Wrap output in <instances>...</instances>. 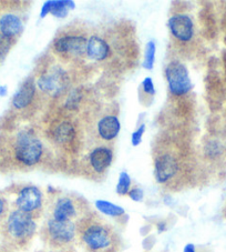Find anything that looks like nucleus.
Instances as JSON below:
<instances>
[{
    "label": "nucleus",
    "instance_id": "11",
    "mask_svg": "<svg viewBox=\"0 0 226 252\" xmlns=\"http://www.w3.org/2000/svg\"><path fill=\"white\" fill-rule=\"evenodd\" d=\"M86 39L80 36H66L55 42V48L58 53L82 55L86 51Z\"/></svg>",
    "mask_w": 226,
    "mask_h": 252
},
{
    "label": "nucleus",
    "instance_id": "14",
    "mask_svg": "<svg viewBox=\"0 0 226 252\" xmlns=\"http://www.w3.org/2000/svg\"><path fill=\"white\" fill-rule=\"evenodd\" d=\"M98 131L104 140H112L120 131V121L114 116H107L99 121Z\"/></svg>",
    "mask_w": 226,
    "mask_h": 252
},
{
    "label": "nucleus",
    "instance_id": "7",
    "mask_svg": "<svg viewBox=\"0 0 226 252\" xmlns=\"http://www.w3.org/2000/svg\"><path fill=\"white\" fill-rule=\"evenodd\" d=\"M69 78L61 68L55 67L38 79V87L43 93L50 95H58L67 88Z\"/></svg>",
    "mask_w": 226,
    "mask_h": 252
},
{
    "label": "nucleus",
    "instance_id": "28",
    "mask_svg": "<svg viewBox=\"0 0 226 252\" xmlns=\"http://www.w3.org/2000/svg\"><path fill=\"white\" fill-rule=\"evenodd\" d=\"M183 252H197V250H195L194 245H192V243H189V245H186L184 247Z\"/></svg>",
    "mask_w": 226,
    "mask_h": 252
},
{
    "label": "nucleus",
    "instance_id": "16",
    "mask_svg": "<svg viewBox=\"0 0 226 252\" xmlns=\"http://www.w3.org/2000/svg\"><path fill=\"white\" fill-rule=\"evenodd\" d=\"M23 30V23L18 16L6 14L0 18V32L8 38H12Z\"/></svg>",
    "mask_w": 226,
    "mask_h": 252
},
{
    "label": "nucleus",
    "instance_id": "4",
    "mask_svg": "<svg viewBox=\"0 0 226 252\" xmlns=\"http://www.w3.org/2000/svg\"><path fill=\"white\" fill-rule=\"evenodd\" d=\"M77 224L75 221H60L54 218L47 220L43 228V237L47 243L56 249H70L76 240Z\"/></svg>",
    "mask_w": 226,
    "mask_h": 252
},
{
    "label": "nucleus",
    "instance_id": "25",
    "mask_svg": "<svg viewBox=\"0 0 226 252\" xmlns=\"http://www.w3.org/2000/svg\"><path fill=\"white\" fill-rule=\"evenodd\" d=\"M144 131H145V126L142 125L140 128H139L138 130H136V131L132 133L131 142H132V145L134 147H137V146L140 145L141 141H142V136H143V133H144Z\"/></svg>",
    "mask_w": 226,
    "mask_h": 252
},
{
    "label": "nucleus",
    "instance_id": "15",
    "mask_svg": "<svg viewBox=\"0 0 226 252\" xmlns=\"http://www.w3.org/2000/svg\"><path fill=\"white\" fill-rule=\"evenodd\" d=\"M109 46L108 43L103 40L102 38L98 36L91 37L88 40V45H86V54L89 57L93 60H98L101 62L104 60L109 55Z\"/></svg>",
    "mask_w": 226,
    "mask_h": 252
},
{
    "label": "nucleus",
    "instance_id": "3",
    "mask_svg": "<svg viewBox=\"0 0 226 252\" xmlns=\"http://www.w3.org/2000/svg\"><path fill=\"white\" fill-rule=\"evenodd\" d=\"M42 143L32 132L24 130L17 134L12 143V157L23 166L37 164L42 156Z\"/></svg>",
    "mask_w": 226,
    "mask_h": 252
},
{
    "label": "nucleus",
    "instance_id": "23",
    "mask_svg": "<svg viewBox=\"0 0 226 252\" xmlns=\"http://www.w3.org/2000/svg\"><path fill=\"white\" fill-rule=\"evenodd\" d=\"M11 47V38H8L3 34H0V59L5 58Z\"/></svg>",
    "mask_w": 226,
    "mask_h": 252
},
{
    "label": "nucleus",
    "instance_id": "21",
    "mask_svg": "<svg viewBox=\"0 0 226 252\" xmlns=\"http://www.w3.org/2000/svg\"><path fill=\"white\" fill-rule=\"evenodd\" d=\"M130 188H131V178L127 172H121L116 185V193L120 195L128 194Z\"/></svg>",
    "mask_w": 226,
    "mask_h": 252
},
{
    "label": "nucleus",
    "instance_id": "2",
    "mask_svg": "<svg viewBox=\"0 0 226 252\" xmlns=\"http://www.w3.org/2000/svg\"><path fill=\"white\" fill-rule=\"evenodd\" d=\"M36 230L37 223L32 217L17 209L9 212L2 225L6 241L17 248H23L29 243Z\"/></svg>",
    "mask_w": 226,
    "mask_h": 252
},
{
    "label": "nucleus",
    "instance_id": "27",
    "mask_svg": "<svg viewBox=\"0 0 226 252\" xmlns=\"http://www.w3.org/2000/svg\"><path fill=\"white\" fill-rule=\"evenodd\" d=\"M142 86H143V90H144L147 94H155L154 85L151 78H145L142 82Z\"/></svg>",
    "mask_w": 226,
    "mask_h": 252
},
{
    "label": "nucleus",
    "instance_id": "1",
    "mask_svg": "<svg viewBox=\"0 0 226 252\" xmlns=\"http://www.w3.org/2000/svg\"><path fill=\"white\" fill-rule=\"evenodd\" d=\"M77 232L88 252H118L115 233L101 221L86 218L77 227Z\"/></svg>",
    "mask_w": 226,
    "mask_h": 252
},
{
    "label": "nucleus",
    "instance_id": "29",
    "mask_svg": "<svg viewBox=\"0 0 226 252\" xmlns=\"http://www.w3.org/2000/svg\"><path fill=\"white\" fill-rule=\"evenodd\" d=\"M7 94V87L2 86L0 87V95H5Z\"/></svg>",
    "mask_w": 226,
    "mask_h": 252
},
{
    "label": "nucleus",
    "instance_id": "19",
    "mask_svg": "<svg viewBox=\"0 0 226 252\" xmlns=\"http://www.w3.org/2000/svg\"><path fill=\"white\" fill-rule=\"evenodd\" d=\"M55 137L60 143L69 142L75 137V129L70 123H62L55 130Z\"/></svg>",
    "mask_w": 226,
    "mask_h": 252
},
{
    "label": "nucleus",
    "instance_id": "13",
    "mask_svg": "<svg viewBox=\"0 0 226 252\" xmlns=\"http://www.w3.org/2000/svg\"><path fill=\"white\" fill-rule=\"evenodd\" d=\"M34 90H36V86H34L33 79H28L24 82V85L20 87L18 93L15 94L14 99H12V105L16 109H24V108L31 103Z\"/></svg>",
    "mask_w": 226,
    "mask_h": 252
},
{
    "label": "nucleus",
    "instance_id": "22",
    "mask_svg": "<svg viewBox=\"0 0 226 252\" xmlns=\"http://www.w3.org/2000/svg\"><path fill=\"white\" fill-rule=\"evenodd\" d=\"M9 203L5 195L0 193V222H3L7 216L9 215Z\"/></svg>",
    "mask_w": 226,
    "mask_h": 252
},
{
    "label": "nucleus",
    "instance_id": "10",
    "mask_svg": "<svg viewBox=\"0 0 226 252\" xmlns=\"http://www.w3.org/2000/svg\"><path fill=\"white\" fill-rule=\"evenodd\" d=\"M169 28L181 41H189L193 37V21L188 15L173 16L169 20Z\"/></svg>",
    "mask_w": 226,
    "mask_h": 252
},
{
    "label": "nucleus",
    "instance_id": "6",
    "mask_svg": "<svg viewBox=\"0 0 226 252\" xmlns=\"http://www.w3.org/2000/svg\"><path fill=\"white\" fill-rule=\"evenodd\" d=\"M165 72H167V80L170 91L173 94H185L193 88L192 81H191L189 76V71L183 63L179 62L170 63Z\"/></svg>",
    "mask_w": 226,
    "mask_h": 252
},
{
    "label": "nucleus",
    "instance_id": "12",
    "mask_svg": "<svg viewBox=\"0 0 226 252\" xmlns=\"http://www.w3.org/2000/svg\"><path fill=\"white\" fill-rule=\"evenodd\" d=\"M112 151L107 147H99L90 155V163L97 173H103L112 162Z\"/></svg>",
    "mask_w": 226,
    "mask_h": 252
},
{
    "label": "nucleus",
    "instance_id": "20",
    "mask_svg": "<svg viewBox=\"0 0 226 252\" xmlns=\"http://www.w3.org/2000/svg\"><path fill=\"white\" fill-rule=\"evenodd\" d=\"M155 43L154 41H149L145 48L144 54V60H143V68L147 69V70H152L154 66V59H155Z\"/></svg>",
    "mask_w": 226,
    "mask_h": 252
},
{
    "label": "nucleus",
    "instance_id": "31",
    "mask_svg": "<svg viewBox=\"0 0 226 252\" xmlns=\"http://www.w3.org/2000/svg\"><path fill=\"white\" fill-rule=\"evenodd\" d=\"M224 63H225V69H226V54L224 56Z\"/></svg>",
    "mask_w": 226,
    "mask_h": 252
},
{
    "label": "nucleus",
    "instance_id": "18",
    "mask_svg": "<svg viewBox=\"0 0 226 252\" xmlns=\"http://www.w3.org/2000/svg\"><path fill=\"white\" fill-rule=\"evenodd\" d=\"M95 208L102 212L103 215L110 217H121L124 215V209L122 207L116 206L114 203L106 201V200H97L95 201Z\"/></svg>",
    "mask_w": 226,
    "mask_h": 252
},
{
    "label": "nucleus",
    "instance_id": "8",
    "mask_svg": "<svg viewBox=\"0 0 226 252\" xmlns=\"http://www.w3.org/2000/svg\"><path fill=\"white\" fill-rule=\"evenodd\" d=\"M81 205L79 200L64 195L56 199V203L52 207L51 218L60 221H73L79 217Z\"/></svg>",
    "mask_w": 226,
    "mask_h": 252
},
{
    "label": "nucleus",
    "instance_id": "24",
    "mask_svg": "<svg viewBox=\"0 0 226 252\" xmlns=\"http://www.w3.org/2000/svg\"><path fill=\"white\" fill-rule=\"evenodd\" d=\"M81 97H82V94L79 93V91L78 90L73 91V93L70 94V97L68 98L67 107L70 108V109H75V108H77L78 103L80 102Z\"/></svg>",
    "mask_w": 226,
    "mask_h": 252
},
{
    "label": "nucleus",
    "instance_id": "5",
    "mask_svg": "<svg viewBox=\"0 0 226 252\" xmlns=\"http://www.w3.org/2000/svg\"><path fill=\"white\" fill-rule=\"evenodd\" d=\"M15 206L17 210L23 211L34 219L40 214L43 207L41 190L34 186L21 187L16 192Z\"/></svg>",
    "mask_w": 226,
    "mask_h": 252
},
{
    "label": "nucleus",
    "instance_id": "17",
    "mask_svg": "<svg viewBox=\"0 0 226 252\" xmlns=\"http://www.w3.org/2000/svg\"><path fill=\"white\" fill-rule=\"evenodd\" d=\"M50 12L49 14L54 15L58 18H64L68 15L69 9H73L75 8V2L68 1V0H50Z\"/></svg>",
    "mask_w": 226,
    "mask_h": 252
},
{
    "label": "nucleus",
    "instance_id": "9",
    "mask_svg": "<svg viewBox=\"0 0 226 252\" xmlns=\"http://www.w3.org/2000/svg\"><path fill=\"white\" fill-rule=\"evenodd\" d=\"M179 171L176 159L171 155H162L155 160V179L161 185L168 184Z\"/></svg>",
    "mask_w": 226,
    "mask_h": 252
},
{
    "label": "nucleus",
    "instance_id": "26",
    "mask_svg": "<svg viewBox=\"0 0 226 252\" xmlns=\"http://www.w3.org/2000/svg\"><path fill=\"white\" fill-rule=\"evenodd\" d=\"M128 195L133 200V201L140 202L143 200V197H144V192H143V190L141 188H133L130 189Z\"/></svg>",
    "mask_w": 226,
    "mask_h": 252
},
{
    "label": "nucleus",
    "instance_id": "32",
    "mask_svg": "<svg viewBox=\"0 0 226 252\" xmlns=\"http://www.w3.org/2000/svg\"><path fill=\"white\" fill-rule=\"evenodd\" d=\"M225 40H226V39H225Z\"/></svg>",
    "mask_w": 226,
    "mask_h": 252
},
{
    "label": "nucleus",
    "instance_id": "30",
    "mask_svg": "<svg viewBox=\"0 0 226 252\" xmlns=\"http://www.w3.org/2000/svg\"><path fill=\"white\" fill-rule=\"evenodd\" d=\"M50 252H73L70 249H60V250H55V251H50Z\"/></svg>",
    "mask_w": 226,
    "mask_h": 252
}]
</instances>
